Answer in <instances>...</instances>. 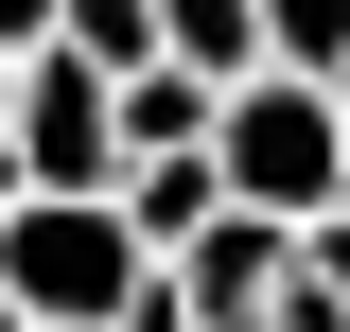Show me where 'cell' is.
I'll return each instance as SVG.
<instances>
[{
	"instance_id": "cell-1",
	"label": "cell",
	"mask_w": 350,
	"mask_h": 332,
	"mask_svg": "<svg viewBox=\"0 0 350 332\" xmlns=\"http://www.w3.org/2000/svg\"><path fill=\"white\" fill-rule=\"evenodd\" d=\"M211 193L245 210V227H280V245H298V227H333L350 210V175H333V87H228L211 105Z\"/></svg>"
},
{
	"instance_id": "cell-7",
	"label": "cell",
	"mask_w": 350,
	"mask_h": 332,
	"mask_svg": "<svg viewBox=\"0 0 350 332\" xmlns=\"http://www.w3.org/2000/svg\"><path fill=\"white\" fill-rule=\"evenodd\" d=\"M298 297H333V315H350V210H333V227H298Z\"/></svg>"
},
{
	"instance_id": "cell-8",
	"label": "cell",
	"mask_w": 350,
	"mask_h": 332,
	"mask_svg": "<svg viewBox=\"0 0 350 332\" xmlns=\"http://www.w3.org/2000/svg\"><path fill=\"white\" fill-rule=\"evenodd\" d=\"M36 36H53V0H0V53H36Z\"/></svg>"
},
{
	"instance_id": "cell-6",
	"label": "cell",
	"mask_w": 350,
	"mask_h": 332,
	"mask_svg": "<svg viewBox=\"0 0 350 332\" xmlns=\"http://www.w3.org/2000/svg\"><path fill=\"white\" fill-rule=\"evenodd\" d=\"M262 70L280 87H350V0H262Z\"/></svg>"
},
{
	"instance_id": "cell-4",
	"label": "cell",
	"mask_w": 350,
	"mask_h": 332,
	"mask_svg": "<svg viewBox=\"0 0 350 332\" xmlns=\"http://www.w3.org/2000/svg\"><path fill=\"white\" fill-rule=\"evenodd\" d=\"M140 18H158V70L175 87H262V0H140Z\"/></svg>"
},
{
	"instance_id": "cell-5",
	"label": "cell",
	"mask_w": 350,
	"mask_h": 332,
	"mask_svg": "<svg viewBox=\"0 0 350 332\" xmlns=\"http://www.w3.org/2000/svg\"><path fill=\"white\" fill-rule=\"evenodd\" d=\"M36 53H70L88 87H123V70H158V18H140V0H53V36Z\"/></svg>"
},
{
	"instance_id": "cell-3",
	"label": "cell",
	"mask_w": 350,
	"mask_h": 332,
	"mask_svg": "<svg viewBox=\"0 0 350 332\" xmlns=\"http://www.w3.org/2000/svg\"><path fill=\"white\" fill-rule=\"evenodd\" d=\"M0 175H18L36 210H105L123 123H105V87H88L70 53H18V87H0Z\"/></svg>"
},
{
	"instance_id": "cell-2",
	"label": "cell",
	"mask_w": 350,
	"mask_h": 332,
	"mask_svg": "<svg viewBox=\"0 0 350 332\" xmlns=\"http://www.w3.org/2000/svg\"><path fill=\"white\" fill-rule=\"evenodd\" d=\"M123 297H140L123 210H36L18 193V227H0V315L18 332H123Z\"/></svg>"
},
{
	"instance_id": "cell-10",
	"label": "cell",
	"mask_w": 350,
	"mask_h": 332,
	"mask_svg": "<svg viewBox=\"0 0 350 332\" xmlns=\"http://www.w3.org/2000/svg\"><path fill=\"white\" fill-rule=\"evenodd\" d=\"M0 332H18V315H0Z\"/></svg>"
},
{
	"instance_id": "cell-9",
	"label": "cell",
	"mask_w": 350,
	"mask_h": 332,
	"mask_svg": "<svg viewBox=\"0 0 350 332\" xmlns=\"http://www.w3.org/2000/svg\"><path fill=\"white\" fill-rule=\"evenodd\" d=\"M0 87H18V53H0Z\"/></svg>"
}]
</instances>
